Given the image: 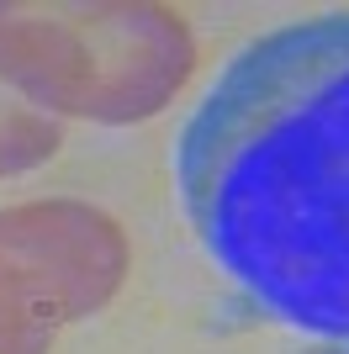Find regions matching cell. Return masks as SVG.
<instances>
[{
    "instance_id": "cell-1",
    "label": "cell",
    "mask_w": 349,
    "mask_h": 354,
    "mask_svg": "<svg viewBox=\"0 0 349 354\" xmlns=\"http://www.w3.org/2000/svg\"><path fill=\"white\" fill-rule=\"evenodd\" d=\"M174 180L212 265L265 317L349 344V11L238 48L180 133Z\"/></svg>"
},
{
    "instance_id": "cell-2",
    "label": "cell",
    "mask_w": 349,
    "mask_h": 354,
    "mask_svg": "<svg viewBox=\"0 0 349 354\" xmlns=\"http://www.w3.org/2000/svg\"><path fill=\"white\" fill-rule=\"evenodd\" d=\"M196 43L164 6H0V85L90 122H143L186 85Z\"/></svg>"
},
{
    "instance_id": "cell-3",
    "label": "cell",
    "mask_w": 349,
    "mask_h": 354,
    "mask_svg": "<svg viewBox=\"0 0 349 354\" xmlns=\"http://www.w3.org/2000/svg\"><path fill=\"white\" fill-rule=\"evenodd\" d=\"M127 275V238L85 201L0 212V354H48L58 333L101 312Z\"/></svg>"
},
{
    "instance_id": "cell-4",
    "label": "cell",
    "mask_w": 349,
    "mask_h": 354,
    "mask_svg": "<svg viewBox=\"0 0 349 354\" xmlns=\"http://www.w3.org/2000/svg\"><path fill=\"white\" fill-rule=\"evenodd\" d=\"M53 148H58V127L0 85V175H21L32 164L53 159Z\"/></svg>"
}]
</instances>
